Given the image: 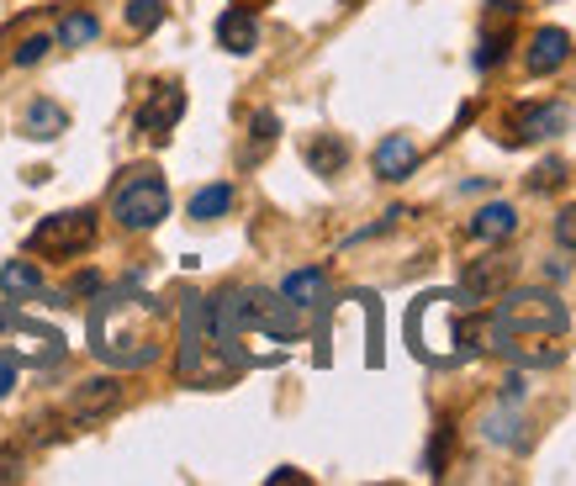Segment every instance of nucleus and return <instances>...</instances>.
<instances>
[{
  "mask_svg": "<svg viewBox=\"0 0 576 486\" xmlns=\"http://www.w3.org/2000/svg\"><path fill=\"white\" fill-rule=\"evenodd\" d=\"M412 164H418V149H412L402 132L375 143V175L381 180H402V175H412Z\"/></svg>",
  "mask_w": 576,
  "mask_h": 486,
  "instance_id": "nucleus-10",
  "label": "nucleus"
},
{
  "mask_svg": "<svg viewBox=\"0 0 576 486\" xmlns=\"http://www.w3.org/2000/svg\"><path fill=\"white\" fill-rule=\"evenodd\" d=\"M95 33H101V22H95L90 11H75V16L59 22V42H64V48H85V42H95Z\"/></svg>",
  "mask_w": 576,
  "mask_h": 486,
  "instance_id": "nucleus-18",
  "label": "nucleus"
},
{
  "mask_svg": "<svg viewBox=\"0 0 576 486\" xmlns=\"http://www.w3.org/2000/svg\"><path fill=\"white\" fill-rule=\"evenodd\" d=\"M561 180H566V164H561V159H545L535 169V191H555Z\"/></svg>",
  "mask_w": 576,
  "mask_h": 486,
  "instance_id": "nucleus-21",
  "label": "nucleus"
},
{
  "mask_svg": "<svg viewBox=\"0 0 576 486\" xmlns=\"http://www.w3.org/2000/svg\"><path fill=\"white\" fill-rule=\"evenodd\" d=\"M487 5H497V11H513V5H519V0H487Z\"/></svg>",
  "mask_w": 576,
  "mask_h": 486,
  "instance_id": "nucleus-27",
  "label": "nucleus"
},
{
  "mask_svg": "<svg viewBox=\"0 0 576 486\" xmlns=\"http://www.w3.org/2000/svg\"><path fill=\"white\" fill-rule=\"evenodd\" d=\"M217 42H222L228 53H254V48H259V22L233 5V11L217 16Z\"/></svg>",
  "mask_w": 576,
  "mask_h": 486,
  "instance_id": "nucleus-9",
  "label": "nucleus"
},
{
  "mask_svg": "<svg viewBox=\"0 0 576 486\" xmlns=\"http://www.w3.org/2000/svg\"><path fill=\"white\" fill-rule=\"evenodd\" d=\"M117 402H123V386H117L112 375H106V381H85L80 392L69 397V418H75V423H95V418H106Z\"/></svg>",
  "mask_w": 576,
  "mask_h": 486,
  "instance_id": "nucleus-6",
  "label": "nucleus"
},
{
  "mask_svg": "<svg viewBox=\"0 0 576 486\" xmlns=\"http://www.w3.org/2000/svg\"><path fill=\"white\" fill-rule=\"evenodd\" d=\"M112 217L127 233H149L169 217V186L159 169H132L123 186L112 191Z\"/></svg>",
  "mask_w": 576,
  "mask_h": 486,
  "instance_id": "nucleus-3",
  "label": "nucleus"
},
{
  "mask_svg": "<svg viewBox=\"0 0 576 486\" xmlns=\"http://www.w3.org/2000/svg\"><path fill=\"white\" fill-rule=\"evenodd\" d=\"M566 122H572L566 106H529L524 132H529V138H555V132H566Z\"/></svg>",
  "mask_w": 576,
  "mask_h": 486,
  "instance_id": "nucleus-17",
  "label": "nucleus"
},
{
  "mask_svg": "<svg viewBox=\"0 0 576 486\" xmlns=\"http://www.w3.org/2000/svg\"><path fill=\"white\" fill-rule=\"evenodd\" d=\"M22 476V455L16 449H0V482H16Z\"/></svg>",
  "mask_w": 576,
  "mask_h": 486,
  "instance_id": "nucleus-25",
  "label": "nucleus"
},
{
  "mask_svg": "<svg viewBox=\"0 0 576 486\" xmlns=\"http://www.w3.org/2000/svg\"><path fill=\"white\" fill-rule=\"evenodd\" d=\"M566 323H572V312L555 291H513L492 312V338L502 349H513L519 338H535V333L555 338V333H566Z\"/></svg>",
  "mask_w": 576,
  "mask_h": 486,
  "instance_id": "nucleus-2",
  "label": "nucleus"
},
{
  "mask_svg": "<svg viewBox=\"0 0 576 486\" xmlns=\"http://www.w3.org/2000/svg\"><path fill=\"white\" fill-rule=\"evenodd\" d=\"M566 59H572V38L561 27H539L529 38V75H555Z\"/></svg>",
  "mask_w": 576,
  "mask_h": 486,
  "instance_id": "nucleus-7",
  "label": "nucleus"
},
{
  "mask_svg": "<svg viewBox=\"0 0 576 486\" xmlns=\"http://www.w3.org/2000/svg\"><path fill=\"white\" fill-rule=\"evenodd\" d=\"M0 291H5L11 302H33V296L48 291V281H42V270L33 259H11V265L0 270Z\"/></svg>",
  "mask_w": 576,
  "mask_h": 486,
  "instance_id": "nucleus-11",
  "label": "nucleus"
},
{
  "mask_svg": "<svg viewBox=\"0 0 576 486\" xmlns=\"http://www.w3.org/2000/svg\"><path fill=\"white\" fill-rule=\"evenodd\" d=\"M95 243V212H59V217H42L33 228L27 248L33 254H53V259H69Z\"/></svg>",
  "mask_w": 576,
  "mask_h": 486,
  "instance_id": "nucleus-4",
  "label": "nucleus"
},
{
  "mask_svg": "<svg viewBox=\"0 0 576 486\" xmlns=\"http://www.w3.org/2000/svg\"><path fill=\"white\" fill-rule=\"evenodd\" d=\"M508 33H492V38H482V48H476V69H497L502 64V53H508Z\"/></svg>",
  "mask_w": 576,
  "mask_h": 486,
  "instance_id": "nucleus-20",
  "label": "nucleus"
},
{
  "mask_svg": "<svg viewBox=\"0 0 576 486\" xmlns=\"http://www.w3.org/2000/svg\"><path fill=\"white\" fill-rule=\"evenodd\" d=\"M48 48H53V38H27L22 48H16V64H22V69H27V64H38Z\"/></svg>",
  "mask_w": 576,
  "mask_h": 486,
  "instance_id": "nucleus-23",
  "label": "nucleus"
},
{
  "mask_svg": "<svg viewBox=\"0 0 576 486\" xmlns=\"http://www.w3.org/2000/svg\"><path fill=\"white\" fill-rule=\"evenodd\" d=\"M281 296H286L291 307H318L323 296H329V276L323 270H296V276H286V285H281Z\"/></svg>",
  "mask_w": 576,
  "mask_h": 486,
  "instance_id": "nucleus-14",
  "label": "nucleus"
},
{
  "mask_svg": "<svg viewBox=\"0 0 576 486\" xmlns=\"http://www.w3.org/2000/svg\"><path fill=\"white\" fill-rule=\"evenodd\" d=\"M276 132H281V122L270 117V112H259V117H254V149H270Z\"/></svg>",
  "mask_w": 576,
  "mask_h": 486,
  "instance_id": "nucleus-22",
  "label": "nucleus"
},
{
  "mask_svg": "<svg viewBox=\"0 0 576 486\" xmlns=\"http://www.w3.org/2000/svg\"><path fill=\"white\" fill-rule=\"evenodd\" d=\"M519 233V212L508 202H492V206H482L476 217H471V239L476 243H508Z\"/></svg>",
  "mask_w": 576,
  "mask_h": 486,
  "instance_id": "nucleus-8",
  "label": "nucleus"
},
{
  "mask_svg": "<svg viewBox=\"0 0 576 486\" xmlns=\"http://www.w3.org/2000/svg\"><path fill=\"white\" fill-rule=\"evenodd\" d=\"M11 386H16V360H11V355H0V397H5Z\"/></svg>",
  "mask_w": 576,
  "mask_h": 486,
  "instance_id": "nucleus-26",
  "label": "nucleus"
},
{
  "mask_svg": "<svg viewBox=\"0 0 576 486\" xmlns=\"http://www.w3.org/2000/svg\"><path fill=\"white\" fill-rule=\"evenodd\" d=\"M513 281V259H482V265H471L465 270V296H497V291H508Z\"/></svg>",
  "mask_w": 576,
  "mask_h": 486,
  "instance_id": "nucleus-13",
  "label": "nucleus"
},
{
  "mask_svg": "<svg viewBox=\"0 0 576 486\" xmlns=\"http://www.w3.org/2000/svg\"><path fill=\"white\" fill-rule=\"evenodd\" d=\"M307 164H312L318 175H338V169L349 164V149H344V138H333V132H318V138L307 143Z\"/></svg>",
  "mask_w": 576,
  "mask_h": 486,
  "instance_id": "nucleus-15",
  "label": "nucleus"
},
{
  "mask_svg": "<svg viewBox=\"0 0 576 486\" xmlns=\"http://www.w3.org/2000/svg\"><path fill=\"white\" fill-rule=\"evenodd\" d=\"M180 117H185V90H180V85H159V90L138 106V132L154 138V143H165Z\"/></svg>",
  "mask_w": 576,
  "mask_h": 486,
  "instance_id": "nucleus-5",
  "label": "nucleus"
},
{
  "mask_svg": "<svg viewBox=\"0 0 576 486\" xmlns=\"http://www.w3.org/2000/svg\"><path fill=\"white\" fill-rule=\"evenodd\" d=\"M165 22V0H127V27L132 33H154Z\"/></svg>",
  "mask_w": 576,
  "mask_h": 486,
  "instance_id": "nucleus-19",
  "label": "nucleus"
},
{
  "mask_svg": "<svg viewBox=\"0 0 576 486\" xmlns=\"http://www.w3.org/2000/svg\"><path fill=\"white\" fill-rule=\"evenodd\" d=\"M90 349L117 370L154 364L159 360V307L132 285L101 291L90 307Z\"/></svg>",
  "mask_w": 576,
  "mask_h": 486,
  "instance_id": "nucleus-1",
  "label": "nucleus"
},
{
  "mask_svg": "<svg viewBox=\"0 0 576 486\" xmlns=\"http://www.w3.org/2000/svg\"><path fill=\"white\" fill-rule=\"evenodd\" d=\"M228 206H233V186H206L191 196V222H217Z\"/></svg>",
  "mask_w": 576,
  "mask_h": 486,
  "instance_id": "nucleus-16",
  "label": "nucleus"
},
{
  "mask_svg": "<svg viewBox=\"0 0 576 486\" xmlns=\"http://www.w3.org/2000/svg\"><path fill=\"white\" fill-rule=\"evenodd\" d=\"M64 127H69V112H64L59 101H33V106H27V117H22V132H27V138H38V143L59 138Z\"/></svg>",
  "mask_w": 576,
  "mask_h": 486,
  "instance_id": "nucleus-12",
  "label": "nucleus"
},
{
  "mask_svg": "<svg viewBox=\"0 0 576 486\" xmlns=\"http://www.w3.org/2000/svg\"><path fill=\"white\" fill-rule=\"evenodd\" d=\"M555 239L576 248V206H561V217H555Z\"/></svg>",
  "mask_w": 576,
  "mask_h": 486,
  "instance_id": "nucleus-24",
  "label": "nucleus"
}]
</instances>
